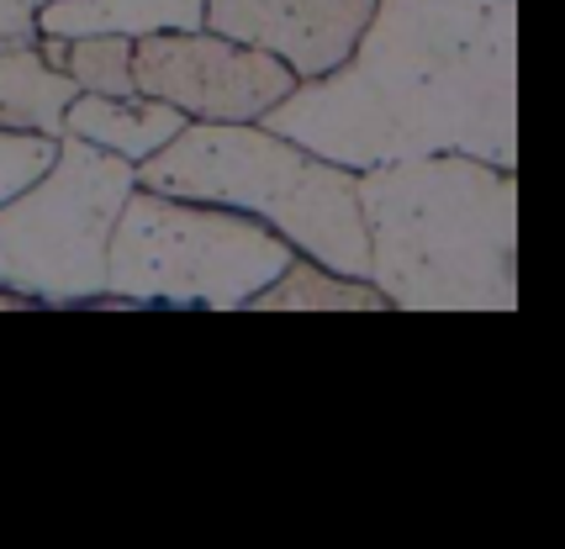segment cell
Masks as SVG:
<instances>
[{"mask_svg":"<svg viewBox=\"0 0 565 549\" xmlns=\"http://www.w3.org/2000/svg\"><path fill=\"white\" fill-rule=\"evenodd\" d=\"M185 122H191L185 111H174V106L143 96V90H132V96L79 90L70 100V111H64V132H74V138H85V143H96L106 153H122L132 164H143L148 153H159L170 138H180Z\"/></svg>","mask_w":565,"mask_h":549,"instance_id":"ba28073f","label":"cell"},{"mask_svg":"<svg viewBox=\"0 0 565 549\" xmlns=\"http://www.w3.org/2000/svg\"><path fill=\"white\" fill-rule=\"evenodd\" d=\"M132 85L143 96L185 111L191 122H265L301 79L275 53L222 37L212 26H196V32L138 37Z\"/></svg>","mask_w":565,"mask_h":549,"instance_id":"8992f818","label":"cell"},{"mask_svg":"<svg viewBox=\"0 0 565 549\" xmlns=\"http://www.w3.org/2000/svg\"><path fill=\"white\" fill-rule=\"evenodd\" d=\"M58 159V138L49 132H11L0 127V206L11 196H22L32 180Z\"/></svg>","mask_w":565,"mask_h":549,"instance_id":"4fadbf2b","label":"cell"},{"mask_svg":"<svg viewBox=\"0 0 565 549\" xmlns=\"http://www.w3.org/2000/svg\"><path fill=\"white\" fill-rule=\"evenodd\" d=\"M138 164L64 132L58 159L0 206V286L38 306H96L111 286V233Z\"/></svg>","mask_w":565,"mask_h":549,"instance_id":"5b68a950","label":"cell"},{"mask_svg":"<svg viewBox=\"0 0 565 549\" xmlns=\"http://www.w3.org/2000/svg\"><path fill=\"white\" fill-rule=\"evenodd\" d=\"M296 249L248 212L138 185L111 233V286L96 306L238 312L280 280Z\"/></svg>","mask_w":565,"mask_h":549,"instance_id":"277c9868","label":"cell"},{"mask_svg":"<svg viewBox=\"0 0 565 549\" xmlns=\"http://www.w3.org/2000/svg\"><path fill=\"white\" fill-rule=\"evenodd\" d=\"M265 127L349 170L423 153L518 170V0H375L354 53Z\"/></svg>","mask_w":565,"mask_h":549,"instance_id":"6da1fadb","label":"cell"},{"mask_svg":"<svg viewBox=\"0 0 565 549\" xmlns=\"http://www.w3.org/2000/svg\"><path fill=\"white\" fill-rule=\"evenodd\" d=\"M132 37L122 32H85V37H64V53H58V69L90 90V96H132Z\"/></svg>","mask_w":565,"mask_h":549,"instance_id":"7c38bea8","label":"cell"},{"mask_svg":"<svg viewBox=\"0 0 565 549\" xmlns=\"http://www.w3.org/2000/svg\"><path fill=\"white\" fill-rule=\"evenodd\" d=\"M370 280L396 312H513L518 170L423 153L360 170Z\"/></svg>","mask_w":565,"mask_h":549,"instance_id":"7a4b0ae2","label":"cell"},{"mask_svg":"<svg viewBox=\"0 0 565 549\" xmlns=\"http://www.w3.org/2000/svg\"><path fill=\"white\" fill-rule=\"evenodd\" d=\"M74 96H79V85L43 58L38 37L0 43V127L64 138V111Z\"/></svg>","mask_w":565,"mask_h":549,"instance_id":"9c48e42d","label":"cell"},{"mask_svg":"<svg viewBox=\"0 0 565 549\" xmlns=\"http://www.w3.org/2000/svg\"><path fill=\"white\" fill-rule=\"evenodd\" d=\"M22 306H38V301L22 297V291H11V286H0V312H22Z\"/></svg>","mask_w":565,"mask_h":549,"instance_id":"9a60e30c","label":"cell"},{"mask_svg":"<svg viewBox=\"0 0 565 549\" xmlns=\"http://www.w3.org/2000/svg\"><path fill=\"white\" fill-rule=\"evenodd\" d=\"M49 0H0V43H32Z\"/></svg>","mask_w":565,"mask_h":549,"instance_id":"5bb4252c","label":"cell"},{"mask_svg":"<svg viewBox=\"0 0 565 549\" xmlns=\"http://www.w3.org/2000/svg\"><path fill=\"white\" fill-rule=\"evenodd\" d=\"M138 185L248 212L296 254L370 280L360 170L333 164L265 122H185L180 138L138 164Z\"/></svg>","mask_w":565,"mask_h":549,"instance_id":"3957f363","label":"cell"},{"mask_svg":"<svg viewBox=\"0 0 565 549\" xmlns=\"http://www.w3.org/2000/svg\"><path fill=\"white\" fill-rule=\"evenodd\" d=\"M370 11L375 0H206V26L275 53L296 79H318L354 53Z\"/></svg>","mask_w":565,"mask_h":549,"instance_id":"52a82bcc","label":"cell"},{"mask_svg":"<svg viewBox=\"0 0 565 549\" xmlns=\"http://www.w3.org/2000/svg\"><path fill=\"white\" fill-rule=\"evenodd\" d=\"M206 26V0H49L38 32L53 37H85V32H122V37H153V32H196Z\"/></svg>","mask_w":565,"mask_h":549,"instance_id":"30bf717a","label":"cell"},{"mask_svg":"<svg viewBox=\"0 0 565 549\" xmlns=\"http://www.w3.org/2000/svg\"><path fill=\"white\" fill-rule=\"evenodd\" d=\"M254 306H259V312H381V306H392V301L381 297L375 280L328 270L322 259L296 254L291 265L280 270V280L254 297Z\"/></svg>","mask_w":565,"mask_h":549,"instance_id":"8fae6325","label":"cell"}]
</instances>
